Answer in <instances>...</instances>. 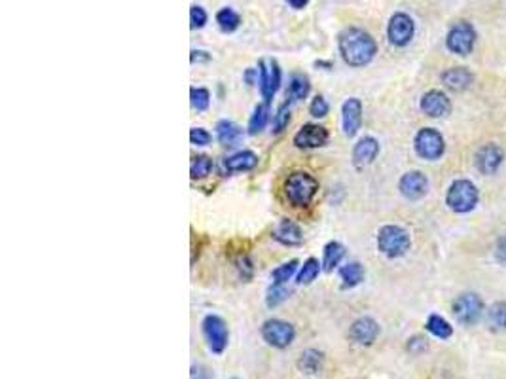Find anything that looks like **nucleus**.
<instances>
[{"mask_svg":"<svg viewBox=\"0 0 506 379\" xmlns=\"http://www.w3.org/2000/svg\"><path fill=\"white\" fill-rule=\"evenodd\" d=\"M338 48L349 66H364L374 59L377 44L372 34L359 27H347L338 34Z\"/></svg>","mask_w":506,"mask_h":379,"instance_id":"f257e3e1","label":"nucleus"},{"mask_svg":"<svg viewBox=\"0 0 506 379\" xmlns=\"http://www.w3.org/2000/svg\"><path fill=\"white\" fill-rule=\"evenodd\" d=\"M319 192V183L305 171H296L287 178L284 194L294 207H308Z\"/></svg>","mask_w":506,"mask_h":379,"instance_id":"f03ea898","label":"nucleus"},{"mask_svg":"<svg viewBox=\"0 0 506 379\" xmlns=\"http://www.w3.org/2000/svg\"><path fill=\"white\" fill-rule=\"evenodd\" d=\"M410 236L400 226H383L377 234V249L389 258H400L410 250Z\"/></svg>","mask_w":506,"mask_h":379,"instance_id":"7ed1b4c3","label":"nucleus"},{"mask_svg":"<svg viewBox=\"0 0 506 379\" xmlns=\"http://www.w3.org/2000/svg\"><path fill=\"white\" fill-rule=\"evenodd\" d=\"M446 203L455 213H468L478 203V190L470 180H455L447 190Z\"/></svg>","mask_w":506,"mask_h":379,"instance_id":"20e7f679","label":"nucleus"},{"mask_svg":"<svg viewBox=\"0 0 506 379\" xmlns=\"http://www.w3.org/2000/svg\"><path fill=\"white\" fill-rule=\"evenodd\" d=\"M201 330H203V338L210 351L215 355H222L228 347V341H230L228 324L224 322L222 317L207 315L201 322Z\"/></svg>","mask_w":506,"mask_h":379,"instance_id":"39448f33","label":"nucleus"},{"mask_svg":"<svg viewBox=\"0 0 506 379\" xmlns=\"http://www.w3.org/2000/svg\"><path fill=\"white\" fill-rule=\"evenodd\" d=\"M262 338L266 343H270L275 349H287L296 338L294 327L281 319H270L262 324Z\"/></svg>","mask_w":506,"mask_h":379,"instance_id":"423d86ee","label":"nucleus"},{"mask_svg":"<svg viewBox=\"0 0 506 379\" xmlns=\"http://www.w3.org/2000/svg\"><path fill=\"white\" fill-rule=\"evenodd\" d=\"M474 42H476V31L468 21H459L455 23L449 33H447L446 46L449 52L457 53V55H468L472 52Z\"/></svg>","mask_w":506,"mask_h":379,"instance_id":"0eeeda50","label":"nucleus"},{"mask_svg":"<svg viewBox=\"0 0 506 379\" xmlns=\"http://www.w3.org/2000/svg\"><path fill=\"white\" fill-rule=\"evenodd\" d=\"M446 150L444 137L433 127H425L415 135V152L423 159H438Z\"/></svg>","mask_w":506,"mask_h":379,"instance_id":"6e6552de","label":"nucleus"},{"mask_svg":"<svg viewBox=\"0 0 506 379\" xmlns=\"http://www.w3.org/2000/svg\"><path fill=\"white\" fill-rule=\"evenodd\" d=\"M258 84L266 103H270L281 85V69L275 59L258 61Z\"/></svg>","mask_w":506,"mask_h":379,"instance_id":"1a4fd4ad","label":"nucleus"},{"mask_svg":"<svg viewBox=\"0 0 506 379\" xmlns=\"http://www.w3.org/2000/svg\"><path fill=\"white\" fill-rule=\"evenodd\" d=\"M484 313V301L478 294L467 292L454 301V315L461 324H476Z\"/></svg>","mask_w":506,"mask_h":379,"instance_id":"9d476101","label":"nucleus"},{"mask_svg":"<svg viewBox=\"0 0 506 379\" xmlns=\"http://www.w3.org/2000/svg\"><path fill=\"white\" fill-rule=\"evenodd\" d=\"M415 33V23L414 20L404 12L395 13L387 27V36L391 40V44L402 48L410 44V40L414 38Z\"/></svg>","mask_w":506,"mask_h":379,"instance_id":"9b49d317","label":"nucleus"},{"mask_svg":"<svg viewBox=\"0 0 506 379\" xmlns=\"http://www.w3.org/2000/svg\"><path fill=\"white\" fill-rule=\"evenodd\" d=\"M294 144L298 148L309 150V148H321L328 143V129L317 124H305L300 127L296 135H294Z\"/></svg>","mask_w":506,"mask_h":379,"instance_id":"f8f14e48","label":"nucleus"},{"mask_svg":"<svg viewBox=\"0 0 506 379\" xmlns=\"http://www.w3.org/2000/svg\"><path fill=\"white\" fill-rule=\"evenodd\" d=\"M380 336V324L372 317H361L349 328V340L359 345H372Z\"/></svg>","mask_w":506,"mask_h":379,"instance_id":"ddd939ff","label":"nucleus"},{"mask_svg":"<svg viewBox=\"0 0 506 379\" xmlns=\"http://www.w3.org/2000/svg\"><path fill=\"white\" fill-rule=\"evenodd\" d=\"M400 194L410 201H417L428 192V180L421 171H410L400 178Z\"/></svg>","mask_w":506,"mask_h":379,"instance_id":"4468645a","label":"nucleus"},{"mask_svg":"<svg viewBox=\"0 0 506 379\" xmlns=\"http://www.w3.org/2000/svg\"><path fill=\"white\" fill-rule=\"evenodd\" d=\"M342 124L345 137H355L362 125V103L356 97L347 99L342 106Z\"/></svg>","mask_w":506,"mask_h":379,"instance_id":"2eb2a0df","label":"nucleus"},{"mask_svg":"<svg viewBox=\"0 0 506 379\" xmlns=\"http://www.w3.org/2000/svg\"><path fill=\"white\" fill-rule=\"evenodd\" d=\"M421 110L431 118H442V116H447L451 112V103H449L446 93L433 90V92H427L421 97Z\"/></svg>","mask_w":506,"mask_h":379,"instance_id":"dca6fc26","label":"nucleus"},{"mask_svg":"<svg viewBox=\"0 0 506 379\" xmlns=\"http://www.w3.org/2000/svg\"><path fill=\"white\" fill-rule=\"evenodd\" d=\"M505 159V152L497 144H486L476 154V167L482 175H493Z\"/></svg>","mask_w":506,"mask_h":379,"instance_id":"f3484780","label":"nucleus"},{"mask_svg":"<svg viewBox=\"0 0 506 379\" xmlns=\"http://www.w3.org/2000/svg\"><path fill=\"white\" fill-rule=\"evenodd\" d=\"M377 154H380V143L374 137L361 138L353 148V165L356 169H362L372 164Z\"/></svg>","mask_w":506,"mask_h":379,"instance_id":"a211bd4d","label":"nucleus"},{"mask_svg":"<svg viewBox=\"0 0 506 379\" xmlns=\"http://www.w3.org/2000/svg\"><path fill=\"white\" fill-rule=\"evenodd\" d=\"M442 82L451 92H465L474 82V76L472 72L465 69V66H454V69H447L442 74Z\"/></svg>","mask_w":506,"mask_h":379,"instance_id":"6ab92c4d","label":"nucleus"},{"mask_svg":"<svg viewBox=\"0 0 506 379\" xmlns=\"http://www.w3.org/2000/svg\"><path fill=\"white\" fill-rule=\"evenodd\" d=\"M273 239L283 243L287 247H296V245H302L303 241L302 229H300V226H298L296 222H292V220H283V222L277 226L275 231H273Z\"/></svg>","mask_w":506,"mask_h":379,"instance_id":"aec40b11","label":"nucleus"},{"mask_svg":"<svg viewBox=\"0 0 506 379\" xmlns=\"http://www.w3.org/2000/svg\"><path fill=\"white\" fill-rule=\"evenodd\" d=\"M258 165V156L254 152L243 150L237 152L233 156L226 157L224 162V167L230 171V173H241V171H250L254 169Z\"/></svg>","mask_w":506,"mask_h":379,"instance_id":"412c9836","label":"nucleus"},{"mask_svg":"<svg viewBox=\"0 0 506 379\" xmlns=\"http://www.w3.org/2000/svg\"><path fill=\"white\" fill-rule=\"evenodd\" d=\"M215 129H217L218 143L224 146H233L243 138V129L231 120H220Z\"/></svg>","mask_w":506,"mask_h":379,"instance_id":"4be33fe9","label":"nucleus"},{"mask_svg":"<svg viewBox=\"0 0 506 379\" xmlns=\"http://www.w3.org/2000/svg\"><path fill=\"white\" fill-rule=\"evenodd\" d=\"M345 256V247L342 243L338 241H330L324 245V250H322V269L330 273L334 271L335 266H340V262Z\"/></svg>","mask_w":506,"mask_h":379,"instance_id":"5701e85b","label":"nucleus"},{"mask_svg":"<svg viewBox=\"0 0 506 379\" xmlns=\"http://www.w3.org/2000/svg\"><path fill=\"white\" fill-rule=\"evenodd\" d=\"M322 362H324V355H322L321 351H317V349H308V351H303V353L300 355V359H298V368H300V372L313 376V373L321 372Z\"/></svg>","mask_w":506,"mask_h":379,"instance_id":"b1692460","label":"nucleus"},{"mask_svg":"<svg viewBox=\"0 0 506 379\" xmlns=\"http://www.w3.org/2000/svg\"><path fill=\"white\" fill-rule=\"evenodd\" d=\"M309 90H311V84H309V78L305 74H292L289 82V90H287V97L290 101H302L309 95Z\"/></svg>","mask_w":506,"mask_h":379,"instance_id":"393cba45","label":"nucleus"},{"mask_svg":"<svg viewBox=\"0 0 506 379\" xmlns=\"http://www.w3.org/2000/svg\"><path fill=\"white\" fill-rule=\"evenodd\" d=\"M340 279L343 288H353L364 281V268L359 262H349L347 266L340 269Z\"/></svg>","mask_w":506,"mask_h":379,"instance_id":"a878e982","label":"nucleus"},{"mask_svg":"<svg viewBox=\"0 0 506 379\" xmlns=\"http://www.w3.org/2000/svg\"><path fill=\"white\" fill-rule=\"evenodd\" d=\"M268 122H270V105L268 103H260V105H256V108H254L249 120V135L262 133Z\"/></svg>","mask_w":506,"mask_h":379,"instance_id":"bb28decb","label":"nucleus"},{"mask_svg":"<svg viewBox=\"0 0 506 379\" xmlns=\"http://www.w3.org/2000/svg\"><path fill=\"white\" fill-rule=\"evenodd\" d=\"M217 23L222 33H233L241 25V15L231 8H222L217 13Z\"/></svg>","mask_w":506,"mask_h":379,"instance_id":"cd10ccee","label":"nucleus"},{"mask_svg":"<svg viewBox=\"0 0 506 379\" xmlns=\"http://www.w3.org/2000/svg\"><path fill=\"white\" fill-rule=\"evenodd\" d=\"M487 324L495 332L506 330V301H497L489 308L487 313Z\"/></svg>","mask_w":506,"mask_h":379,"instance_id":"c85d7f7f","label":"nucleus"},{"mask_svg":"<svg viewBox=\"0 0 506 379\" xmlns=\"http://www.w3.org/2000/svg\"><path fill=\"white\" fill-rule=\"evenodd\" d=\"M427 330L433 334V336H436V338H440V340H447V338H451V334H454L451 324H449L444 317H440V315H431V317H428Z\"/></svg>","mask_w":506,"mask_h":379,"instance_id":"c756f323","label":"nucleus"},{"mask_svg":"<svg viewBox=\"0 0 506 379\" xmlns=\"http://www.w3.org/2000/svg\"><path fill=\"white\" fill-rule=\"evenodd\" d=\"M321 266L322 264H319L317 258H308V260L303 262L300 273H298V283L300 285H311L321 273Z\"/></svg>","mask_w":506,"mask_h":379,"instance_id":"7c9ffc66","label":"nucleus"},{"mask_svg":"<svg viewBox=\"0 0 506 379\" xmlns=\"http://www.w3.org/2000/svg\"><path fill=\"white\" fill-rule=\"evenodd\" d=\"M210 171H212V159H210L209 156L194 157V162H191V167H190V175L194 180L209 177Z\"/></svg>","mask_w":506,"mask_h":379,"instance_id":"2f4dec72","label":"nucleus"},{"mask_svg":"<svg viewBox=\"0 0 506 379\" xmlns=\"http://www.w3.org/2000/svg\"><path fill=\"white\" fill-rule=\"evenodd\" d=\"M296 269H298V260H290L287 262V264H283V266H279V268L273 269V271H271V279H273L275 285H284V283L292 279V275L296 273Z\"/></svg>","mask_w":506,"mask_h":379,"instance_id":"473e14b6","label":"nucleus"},{"mask_svg":"<svg viewBox=\"0 0 506 379\" xmlns=\"http://www.w3.org/2000/svg\"><path fill=\"white\" fill-rule=\"evenodd\" d=\"M190 103H191V108H196V110H199V112L207 110V108H209V103H210L209 90H205V87H191Z\"/></svg>","mask_w":506,"mask_h":379,"instance_id":"72a5a7b5","label":"nucleus"},{"mask_svg":"<svg viewBox=\"0 0 506 379\" xmlns=\"http://www.w3.org/2000/svg\"><path fill=\"white\" fill-rule=\"evenodd\" d=\"M287 298H289V290L284 288V285H275L273 283L270 290H268V296H266V303H268V308H277Z\"/></svg>","mask_w":506,"mask_h":379,"instance_id":"f704fd0d","label":"nucleus"},{"mask_svg":"<svg viewBox=\"0 0 506 379\" xmlns=\"http://www.w3.org/2000/svg\"><path fill=\"white\" fill-rule=\"evenodd\" d=\"M290 124V108L289 105H283L279 110H277V114L273 116V131L275 133H283L287 127H289Z\"/></svg>","mask_w":506,"mask_h":379,"instance_id":"c9c22d12","label":"nucleus"},{"mask_svg":"<svg viewBox=\"0 0 506 379\" xmlns=\"http://www.w3.org/2000/svg\"><path fill=\"white\" fill-rule=\"evenodd\" d=\"M207 20H209V15L205 12V8L198 6V4H194L190 8V27L191 29H203L207 25Z\"/></svg>","mask_w":506,"mask_h":379,"instance_id":"e433bc0d","label":"nucleus"},{"mask_svg":"<svg viewBox=\"0 0 506 379\" xmlns=\"http://www.w3.org/2000/svg\"><path fill=\"white\" fill-rule=\"evenodd\" d=\"M328 103H326V99L322 97V95H317L313 101H311V105H309V114L313 116V118H324L326 114H328Z\"/></svg>","mask_w":506,"mask_h":379,"instance_id":"4c0bfd02","label":"nucleus"},{"mask_svg":"<svg viewBox=\"0 0 506 379\" xmlns=\"http://www.w3.org/2000/svg\"><path fill=\"white\" fill-rule=\"evenodd\" d=\"M210 133L203 127H194L190 129V141L191 144H196V146H207L210 143Z\"/></svg>","mask_w":506,"mask_h":379,"instance_id":"58836bf2","label":"nucleus"},{"mask_svg":"<svg viewBox=\"0 0 506 379\" xmlns=\"http://www.w3.org/2000/svg\"><path fill=\"white\" fill-rule=\"evenodd\" d=\"M427 347H428L427 340L421 338V336H415V338H412V340L407 341V351L414 355H419L423 353V351H427Z\"/></svg>","mask_w":506,"mask_h":379,"instance_id":"ea45409f","label":"nucleus"},{"mask_svg":"<svg viewBox=\"0 0 506 379\" xmlns=\"http://www.w3.org/2000/svg\"><path fill=\"white\" fill-rule=\"evenodd\" d=\"M495 256H497V260H499L500 264H505L506 266V237H500L499 241H497Z\"/></svg>","mask_w":506,"mask_h":379,"instance_id":"a19ab883","label":"nucleus"},{"mask_svg":"<svg viewBox=\"0 0 506 379\" xmlns=\"http://www.w3.org/2000/svg\"><path fill=\"white\" fill-rule=\"evenodd\" d=\"M191 55H190V61L191 63H207V61H210V55L209 52H205V50H191Z\"/></svg>","mask_w":506,"mask_h":379,"instance_id":"79ce46f5","label":"nucleus"},{"mask_svg":"<svg viewBox=\"0 0 506 379\" xmlns=\"http://www.w3.org/2000/svg\"><path fill=\"white\" fill-rule=\"evenodd\" d=\"M191 379H210V373L203 366H191Z\"/></svg>","mask_w":506,"mask_h":379,"instance_id":"37998d69","label":"nucleus"},{"mask_svg":"<svg viewBox=\"0 0 506 379\" xmlns=\"http://www.w3.org/2000/svg\"><path fill=\"white\" fill-rule=\"evenodd\" d=\"M245 82L249 85L258 84V69H247L245 71Z\"/></svg>","mask_w":506,"mask_h":379,"instance_id":"c03bdc74","label":"nucleus"},{"mask_svg":"<svg viewBox=\"0 0 506 379\" xmlns=\"http://www.w3.org/2000/svg\"><path fill=\"white\" fill-rule=\"evenodd\" d=\"M287 2H289L290 6L294 8V10H302V8L308 6L309 0H287Z\"/></svg>","mask_w":506,"mask_h":379,"instance_id":"a18cd8bd","label":"nucleus"},{"mask_svg":"<svg viewBox=\"0 0 506 379\" xmlns=\"http://www.w3.org/2000/svg\"><path fill=\"white\" fill-rule=\"evenodd\" d=\"M233 379H237V378H233Z\"/></svg>","mask_w":506,"mask_h":379,"instance_id":"49530a36","label":"nucleus"}]
</instances>
